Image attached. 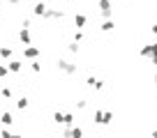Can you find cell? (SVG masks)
<instances>
[{"mask_svg":"<svg viewBox=\"0 0 157 138\" xmlns=\"http://www.w3.org/2000/svg\"><path fill=\"white\" fill-rule=\"evenodd\" d=\"M56 67H58V71H63V74H67V76H74L78 71V67L74 62H69V60H56Z\"/></svg>","mask_w":157,"mask_h":138,"instance_id":"1","label":"cell"},{"mask_svg":"<svg viewBox=\"0 0 157 138\" xmlns=\"http://www.w3.org/2000/svg\"><path fill=\"white\" fill-rule=\"evenodd\" d=\"M97 5H99V14L109 21V19L113 16V2H111V0H99Z\"/></svg>","mask_w":157,"mask_h":138,"instance_id":"2","label":"cell"},{"mask_svg":"<svg viewBox=\"0 0 157 138\" xmlns=\"http://www.w3.org/2000/svg\"><path fill=\"white\" fill-rule=\"evenodd\" d=\"M139 55H141V58H148V60H150L152 55H157V42H150V44L141 46V51H139Z\"/></svg>","mask_w":157,"mask_h":138,"instance_id":"3","label":"cell"},{"mask_svg":"<svg viewBox=\"0 0 157 138\" xmlns=\"http://www.w3.org/2000/svg\"><path fill=\"white\" fill-rule=\"evenodd\" d=\"M46 12H49V5H46L44 0H37L33 5V16H37V19H44Z\"/></svg>","mask_w":157,"mask_h":138,"instance_id":"4","label":"cell"},{"mask_svg":"<svg viewBox=\"0 0 157 138\" xmlns=\"http://www.w3.org/2000/svg\"><path fill=\"white\" fill-rule=\"evenodd\" d=\"M86 85H88L90 90H95V92H99V90L104 88V81H102V78H97V76H88Z\"/></svg>","mask_w":157,"mask_h":138,"instance_id":"5","label":"cell"},{"mask_svg":"<svg viewBox=\"0 0 157 138\" xmlns=\"http://www.w3.org/2000/svg\"><path fill=\"white\" fill-rule=\"evenodd\" d=\"M39 53H42L39 46H25V49H23V58H28V60H37Z\"/></svg>","mask_w":157,"mask_h":138,"instance_id":"6","label":"cell"},{"mask_svg":"<svg viewBox=\"0 0 157 138\" xmlns=\"http://www.w3.org/2000/svg\"><path fill=\"white\" fill-rule=\"evenodd\" d=\"M60 19H65V12L63 9H49L44 14V21H60Z\"/></svg>","mask_w":157,"mask_h":138,"instance_id":"7","label":"cell"},{"mask_svg":"<svg viewBox=\"0 0 157 138\" xmlns=\"http://www.w3.org/2000/svg\"><path fill=\"white\" fill-rule=\"evenodd\" d=\"M7 69H10V74H21L23 62H21V60H10V62H7Z\"/></svg>","mask_w":157,"mask_h":138,"instance_id":"8","label":"cell"},{"mask_svg":"<svg viewBox=\"0 0 157 138\" xmlns=\"http://www.w3.org/2000/svg\"><path fill=\"white\" fill-rule=\"evenodd\" d=\"M19 42H21L23 46H30V42H33V37H30V30H25V28L19 30Z\"/></svg>","mask_w":157,"mask_h":138,"instance_id":"9","label":"cell"},{"mask_svg":"<svg viewBox=\"0 0 157 138\" xmlns=\"http://www.w3.org/2000/svg\"><path fill=\"white\" fill-rule=\"evenodd\" d=\"M0 124H2V127H12V124H14V118H12V113L2 111V113H0Z\"/></svg>","mask_w":157,"mask_h":138,"instance_id":"10","label":"cell"},{"mask_svg":"<svg viewBox=\"0 0 157 138\" xmlns=\"http://www.w3.org/2000/svg\"><path fill=\"white\" fill-rule=\"evenodd\" d=\"M99 30H102V32H113V30H116V21H113V19L104 21V23H102V28H99Z\"/></svg>","mask_w":157,"mask_h":138,"instance_id":"11","label":"cell"},{"mask_svg":"<svg viewBox=\"0 0 157 138\" xmlns=\"http://www.w3.org/2000/svg\"><path fill=\"white\" fill-rule=\"evenodd\" d=\"M86 23H88V16L86 14H76L74 16V25H76V28H83Z\"/></svg>","mask_w":157,"mask_h":138,"instance_id":"12","label":"cell"},{"mask_svg":"<svg viewBox=\"0 0 157 138\" xmlns=\"http://www.w3.org/2000/svg\"><path fill=\"white\" fill-rule=\"evenodd\" d=\"M28 106H30V99L28 97H19V99H16V108H19V111H25Z\"/></svg>","mask_w":157,"mask_h":138,"instance_id":"13","label":"cell"},{"mask_svg":"<svg viewBox=\"0 0 157 138\" xmlns=\"http://www.w3.org/2000/svg\"><path fill=\"white\" fill-rule=\"evenodd\" d=\"M93 122L95 124H104V111H95V113H93Z\"/></svg>","mask_w":157,"mask_h":138,"instance_id":"14","label":"cell"},{"mask_svg":"<svg viewBox=\"0 0 157 138\" xmlns=\"http://www.w3.org/2000/svg\"><path fill=\"white\" fill-rule=\"evenodd\" d=\"M0 58L2 60H12V49L10 46H0Z\"/></svg>","mask_w":157,"mask_h":138,"instance_id":"15","label":"cell"},{"mask_svg":"<svg viewBox=\"0 0 157 138\" xmlns=\"http://www.w3.org/2000/svg\"><path fill=\"white\" fill-rule=\"evenodd\" d=\"M53 122L56 124H65V113H63V111H56V113H53Z\"/></svg>","mask_w":157,"mask_h":138,"instance_id":"16","label":"cell"},{"mask_svg":"<svg viewBox=\"0 0 157 138\" xmlns=\"http://www.w3.org/2000/svg\"><path fill=\"white\" fill-rule=\"evenodd\" d=\"M30 69H33L35 74H39V71H42V62H37V60H33V62H30Z\"/></svg>","mask_w":157,"mask_h":138,"instance_id":"17","label":"cell"},{"mask_svg":"<svg viewBox=\"0 0 157 138\" xmlns=\"http://www.w3.org/2000/svg\"><path fill=\"white\" fill-rule=\"evenodd\" d=\"M0 97L10 99V97H12V88H5V85H2V88H0Z\"/></svg>","mask_w":157,"mask_h":138,"instance_id":"18","label":"cell"},{"mask_svg":"<svg viewBox=\"0 0 157 138\" xmlns=\"http://www.w3.org/2000/svg\"><path fill=\"white\" fill-rule=\"evenodd\" d=\"M67 51H69V53H72V55H76V53H78V44H76V42H72V44H67Z\"/></svg>","mask_w":157,"mask_h":138,"instance_id":"19","label":"cell"},{"mask_svg":"<svg viewBox=\"0 0 157 138\" xmlns=\"http://www.w3.org/2000/svg\"><path fill=\"white\" fill-rule=\"evenodd\" d=\"M111 122H113V113H111V111H106V113H104V127L111 124Z\"/></svg>","mask_w":157,"mask_h":138,"instance_id":"20","label":"cell"},{"mask_svg":"<svg viewBox=\"0 0 157 138\" xmlns=\"http://www.w3.org/2000/svg\"><path fill=\"white\" fill-rule=\"evenodd\" d=\"M74 42H76V44H81V42H83V32H81V30H76V32H74Z\"/></svg>","mask_w":157,"mask_h":138,"instance_id":"21","label":"cell"},{"mask_svg":"<svg viewBox=\"0 0 157 138\" xmlns=\"http://www.w3.org/2000/svg\"><path fill=\"white\" fill-rule=\"evenodd\" d=\"M7 74H10V69H7V64H0V78H5Z\"/></svg>","mask_w":157,"mask_h":138,"instance_id":"22","label":"cell"},{"mask_svg":"<svg viewBox=\"0 0 157 138\" xmlns=\"http://www.w3.org/2000/svg\"><path fill=\"white\" fill-rule=\"evenodd\" d=\"M86 106H88V101H86V99H78V101H76V108H78V111H83Z\"/></svg>","mask_w":157,"mask_h":138,"instance_id":"23","label":"cell"},{"mask_svg":"<svg viewBox=\"0 0 157 138\" xmlns=\"http://www.w3.org/2000/svg\"><path fill=\"white\" fill-rule=\"evenodd\" d=\"M0 138H12V133L7 131V129H2V131H0Z\"/></svg>","mask_w":157,"mask_h":138,"instance_id":"24","label":"cell"},{"mask_svg":"<svg viewBox=\"0 0 157 138\" xmlns=\"http://www.w3.org/2000/svg\"><path fill=\"white\" fill-rule=\"evenodd\" d=\"M150 64H152V67H157V55H152V58H150Z\"/></svg>","mask_w":157,"mask_h":138,"instance_id":"25","label":"cell"},{"mask_svg":"<svg viewBox=\"0 0 157 138\" xmlns=\"http://www.w3.org/2000/svg\"><path fill=\"white\" fill-rule=\"evenodd\" d=\"M7 2H10L12 7H16V5H19V2H21V0H7Z\"/></svg>","mask_w":157,"mask_h":138,"instance_id":"26","label":"cell"},{"mask_svg":"<svg viewBox=\"0 0 157 138\" xmlns=\"http://www.w3.org/2000/svg\"><path fill=\"white\" fill-rule=\"evenodd\" d=\"M150 30H152V34H157V23H152V28H150Z\"/></svg>","mask_w":157,"mask_h":138,"instance_id":"27","label":"cell"},{"mask_svg":"<svg viewBox=\"0 0 157 138\" xmlns=\"http://www.w3.org/2000/svg\"><path fill=\"white\" fill-rule=\"evenodd\" d=\"M12 138H23V136H21V133H12Z\"/></svg>","mask_w":157,"mask_h":138,"instance_id":"28","label":"cell"},{"mask_svg":"<svg viewBox=\"0 0 157 138\" xmlns=\"http://www.w3.org/2000/svg\"><path fill=\"white\" fill-rule=\"evenodd\" d=\"M150 138H157V129H155V131H152V136Z\"/></svg>","mask_w":157,"mask_h":138,"instance_id":"29","label":"cell"},{"mask_svg":"<svg viewBox=\"0 0 157 138\" xmlns=\"http://www.w3.org/2000/svg\"><path fill=\"white\" fill-rule=\"evenodd\" d=\"M152 81H155V85H157V74H155V78H152Z\"/></svg>","mask_w":157,"mask_h":138,"instance_id":"30","label":"cell"},{"mask_svg":"<svg viewBox=\"0 0 157 138\" xmlns=\"http://www.w3.org/2000/svg\"><path fill=\"white\" fill-rule=\"evenodd\" d=\"M63 2H72V0H63Z\"/></svg>","mask_w":157,"mask_h":138,"instance_id":"31","label":"cell"},{"mask_svg":"<svg viewBox=\"0 0 157 138\" xmlns=\"http://www.w3.org/2000/svg\"><path fill=\"white\" fill-rule=\"evenodd\" d=\"M0 2H5V0H0Z\"/></svg>","mask_w":157,"mask_h":138,"instance_id":"32","label":"cell"},{"mask_svg":"<svg viewBox=\"0 0 157 138\" xmlns=\"http://www.w3.org/2000/svg\"><path fill=\"white\" fill-rule=\"evenodd\" d=\"M33 2H37V0H33Z\"/></svg>","mask_w":157,"mask_h":138,"instance_id":"33","label":"cell"},{"mask_svg":"<svg viewBox=\"0 0 157 138\" xmlns=\"http://www.w3.org/2000/svg\"><path fill=\"white\" fill-rule=\"evenodd\" d=\"M95 138H99V136H95Z\"/></svg>","mask_w":157,"mask_h":138,"instance_id":"34","label":"cell"},{"mask_svg":"<svg viewBox=\"0 0 157 138\" xmlns=\"http://www.w3.org/2000/svg\"><path fill=\"white\" fill-rule=\"evenodd\" d=\"M132 138H134V136H132Z\"/></svg>","mask_w":157,"mask_h":138,"instance_id":"35","label":"cell"}]
</instances>
